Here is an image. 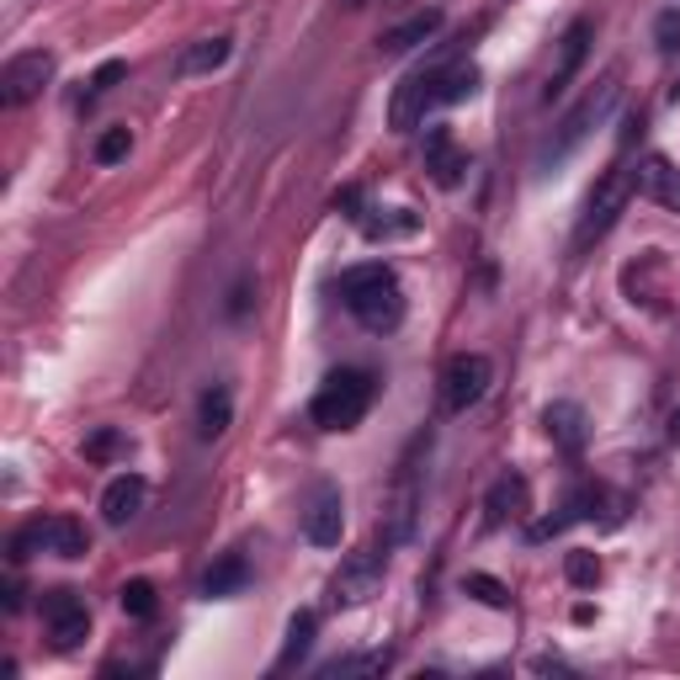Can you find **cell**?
Here are the masks:
<instances>
[{
	"label": "cell",
	"instance_id": "3957f363",
	"mask_svg": "<svg viewBox=\"0 0 680 680\" xmlns=\"http://www.w3.org/2000/svg\"><path fill=\"white\" fill-rule=\"evenodd\" d=\"M617 101H622V74H607V80H601V86H596V91H590V97H584L580 107L559 122V139L542 149V160H537V166H559L563 154H574V149L590 139V128H596V122H607V112L617 107Z\"/></svg>",
	"mask_w": 680,
	"mask_h": 680
},
{
	"label": "cell",
	"instance_id": "7a4b0ae2",
	"mask_svg": "<svg viewBox=\"0 0 680 680\" xmlns=\"http://www.w3.org/2000/svg\"><path fill=\"white\" fill-rule=\"evenodd\" d=\"M372 393H378L372 372H362V367H336L319 383L314 404H309V420H314L319 431H357L367 420V410H372Z\"/></svg>",
	"mask_w": 680,
	"mask_h": 680
},
{
	"label": "cell",
	"instance_id": "ac0fdd59",
	"mask_svg": "<svg viewBox=\"0 0 680 680\" xmlns=\"http://www.w3.org/2000/svg\"><path fill=\"white\" fill-rule=\"evenodd\" d=\"M244 584H250V563H244V553H223V559L202 574V596H208V601H229V596H240Z\"/></svg>",
	"mask_w": 680,
	"mask_h": 680
},
{
	"label": "cell",
	"instance_id": "e575fe53",
	"mask_svg": "<svg viewBox=\"0 0 680 680\" xmlns=\"http://www.w3.org/2000/svg\"><path fill=\"white\" fill-rule=\"evenodd\" d=\"M336 213H346V219H362V192H357V187L336 192Z\"/></svg>",
	"mask_w": 680,
	"mask_h": 680
},
{
	"label": "cell",
	"instance_id": "7c38bea8",
	"mask_svg": "<svg viewBox=\"0 0 680 680\" xmlns=\"http://www.w3.org/2000/svg\"><path fill=\"white\" fill-rule=\"evenodd\" d=\"M426 170H431V181H437L441 192H452L462 181V170H468V154L458 149L452 128H441V122L426 128Z\"/></svg>",
	"mask_w": 680,
	"mask_h": 680
},
{
	"label": "cell",
	"instance_id": "44dd1931",
	"mask_svg": "<svg viewBox=\"0 0 680 680\" xmlns=\"http://www.w3.org/2000/svg\"><path fill=\"white\" fill-rule=\"evenodd\" d=\"M229 420H234V399H229L223 383H213V389L202 393V404H197V431H202V441H219L229 431Z\"/></svg>",
	"mask_w": 680,
	"mask_h": 680
},
{
	"label": "cell",
	"instance_id": "9c48e42d",
	"mask_svg": "<svg viewBox=\"0 0 680 680\" xmlns=\"http://www.w3.org/2000/svg\"><path fill=\"white\" fill-rule=\"evenodd\" d=\"M49 80H53V53L27 49V53H17V59H6V70H0V101H6V107H27V101L43 97Z\"/></svg>",
	"mask_w": 680,
	"mask_h": 680
},
{
	"label": "cell",
	"instance_id": "cb8c5ba5",
	"mask_svg": "<svg viewBox=\"0 0 680 680\" xmlns=\"http://www.w3.org/2000/svg\"><path fill=\"white\" fill-rule=\"evenodd\" d=\"M314 632H319V617H314V611H292L288 643H282V659H277V670H292L298 659H309V649H314Z\"/></svg>",
	"mask_w": 680,
	"mask_h": 680
},
{
	"label": "cell",
	"instance_id": "4fadbf2b",
	"mask_svg": "<svg viewBox=\"0 0 680 680\" xmlns=\"http://www.w3.org/2000/svg\"><path fill=\"white\" fill-rule=\"evenodd\" d=\"M532 510V484L521 473H500L484 494V521L489 527H506V521H521Z\"/></svg>",
	"mask_w": 680,
	"mask_h": 680
},
{
	"label": "cell",
	"instance_id": "836d02e7",
	"mask_svg": "<svg viewBox=\"0 0 680 680\" xmlns=\"http://www.w3.org/2000/svg\"><path fill=\"white\" fill-rule=\"evenodd\" d=\"M122 74H128V64H122V59H107V64H101L97 74H91V86H86V97H107V91L118 86Z\"/></svg>",
	"mask_w": 680,
	"mask_h": 680
},
{
	"label": "cell",
	"instance_id": "603a6c76",
	"mask_svg": "<svg viewBox=\"0 0 680 680\" xmlns=\"http://www.w3.org/2000/svg\"><path fill=\"white\" fill-rule=\"evenodd\" d=\"M229 49H234L229 38H197L192 49H181L176 70H181V74H213L223 59H229Z\"/></svg>",
	"mask_w": 680,
	"mask_h": 680
},
{
	"label": "cell",
	"instance_id": "d4e9b609",
	"mask_svg": "<svg viewBox=\"0 0 680 680\" xmlns=\"http://www.w3.org/2000/svg\"><path fill=\"white\" fill-rule=\"evenodd\" d=\"M357 223H362L367 240H404V234H414V229H420V219H414V213H404V208H393V213H383V219L362 213Z\"/></svg>",
	"mask_w": 680,
	"mask_h": 680
},
{
	"label": "cell",
	"instance_id": "d590c367",
	"mask_svg": "<svg viewBox=\"0 0 680 680\" xmlns=\"http://www.w3.org/2000/svg\"><path fill=\"white\" fill-rule=\"evenodd\" d=\"M244 314H250V277L229 292V319H244Z\"/></svg>",
	"mask_w": 680,
	"mask_h": 680
},
{
	"label": "cell",
	"instance_id": "f546056e",
	"mask_svg": "<svg viewBox=\"0 0 680 680\" xmlns=\"http://www.w3.org/2000/svg\"><path fill=\"white\" fill-rule=\"evenodd\" d=\"M383 670H389V654H351L324 664V676H383Z\"/></svg>",
	"mask_w": 680,
	"mask_h": 680
},
{
	"label": "cell",
	"instance_id": "d6a6232c",
	"mask_svg": "<svg viewBox=\"0 0 680 680\" xmlns=\"http://www.w3.org/2000/svg\"><path fill=\"white\" fill-rule=\"evenodd\" d=\"M654 43H659V53H670V59L680 53V11H659L654 17Z\"/></svg>",
	"mask_w": 680,
	"mask_h": 680
},
{
	"label": "cell",
	"instance_id": "83f0119b",
	"mask_svg": "<svg viewBox=\"0 0 680 680\" xmlns=\"http://www.w3.org/2000/svg\"><path fill=\"white\" fill-rule=\"evenodd\" d=\"M563 580L574 584V590H596V584H601V559H596V553H569V559H563Z\"/></svg>",
	"mask_w": 680,
	"mask_h": 680
},
{
	"label": "cell",
	"instance_id": "9a60e30c",
	"mask_svg": "<svg viewBox=\"0 0 680 680\" xmlns=\"http://www.w3.org/2000/svg\"><path fill=\"white\" fill-rule=\"evenodd\" d=\"M542 426H548L553 447H563L569 458L584 452V441H590V420H584V410L574 404V399H553V404L542 410Z\"/></svg>",
	"mask_w": 680,
	"mask_h": 680
},
{
	"label": "cell",
	"instance_id": "5bb4252c",
	"mask_svg": "<svg viewBox=\"0 0 680 680\" xmlns=\"http://www.w3.org/2000/svg\"><path fill=\"white\" fill-rule=\"evenodd\" d=\"M144 500H149L144 479H139V473H118L112 484L101 489V521H107V527H128V521L144 510Z\"/></svg>",
	"mask_w": 680,
	"mask_h": 680
},
{
	"label": "cell",
	"instance_id": "484cf974",
	"mask_svg": "<svg viewBox=\"0 0 680 680\" xmlns=\"http://www.w3.org/2000/svg\"><path fill=\"white\" fill-rule=\"evenodd\" d=\"M118 601H122V611H128L133 622H149V617L160 611V596H154V584L149 580H128L118 590Z\"/></svg>",
	"mask_w": 680,
	"mask_h": 680
},
{
	"label": "cell",
	"instance_id": "52a82bcc",
	"mask_svg": "<svg viewBox=\"0 0 680 680\" xmlns=\"http://www.w3.org/2000/svg\"><path fill=\"white\" fill-rule=\"evenodd\" d=\"M43 628H49V643L59 654H74L86 638H91V607H86V596H74V590H49L43 596Z\"/></svg>",
	"mask_w": 680,
	"mask_h": 680
},
{
	"label": "cell",
	"instance_id": "ffe728a7",
	"mask_svg": "<svg viewBox=\"0 0 680 680\" xmlns=\"http://www.w3.org/2000/svg\"><path fill=\"white\" fill-rule=\"evenodd\" d=\"M410 537H414V489H410V479H399L389 510H383V548H399Z\"/></svg>",
	"mask_w": 680,
	"mask_h": 680
},
{
	"label": "cell",
	"instance_id": "8d00e7d4",
	"mask_svg": "<svg viewBox=\"0 0 680 680\" xmlns=\"http://www.w3.org/2000/svg\"><path fill=\"white\" fill-rule=\"evenodd\" d=\"M6 611H22V580H6Z\"/></svg>",
	"mask_w": 680,
	"mask_h": 680
},
{
	"label": "cell",
	"instance_id": "f1b7e54d",
	"mask_svg": "<svg viewBox=\"0 0 680 680\" xmlns=\"http://www.w3.org/2000/svg\"><path fill=\"white\" fill-rule=\"evenodd\" d=\"M122 447H128V441H122V431L101 426V431H91V437H86V447H80V452H86V462H112Z\"/></svg>",
	"mask_w": 680,
	"mask_h": 680
},
{
	"label": "cell",
	"instance_id": "74e56055",
	"mask_svg": "<svg viewBox=\"0 0 680 680\" xmlns=\"http://www.w3.org/2000/svg\"><path fill=\"white\" fill-rule=\"evenodd\" d=\"M670 437H676V441H680V410H676V420H670Z\"/></svg>",
	"mask_w": 680,
	"mask_h": 680
},
{
	"label": "cell",
	"instance_id": "d6986e66",
	"mask_svg": "<svg viewBox=\"0 0 680 680\" xmlns=\"http://www.w3.org/2000/svg\"><path fill=\"white\" fill-rule=\"evenodd\" d=\"M43 542H49V553H59V559H86L91 553V532L74 516H49L43 521Z\"/></svg>",
	"mask_w": 680,
	"mask_h": 680
},
{
	"label": "cell",
	"instance_id": "6da1fadb",
	"mask_svg": "<svg viewBox=\"0 0 680 680\" xmlns=\"http://www.w3.org/2000/svg\"><path fill=\"white\" fill-rule=\"evenodd\" d=\"M340 303L357 314L362 330L372 336H389L404 324V292H399V277H393L383 261H367V267L340 271Z\"/></svg>",
	"mask_w": 680,
	"mask_h": 680
},
{
	"label": "cell",
	"instance_id": "e0dca14e",
	"mask_svg": "<svg viewBox=\"0 0 680 680\" xmlns=\"http://www.w3.org/2000/svg\"><path fill=\"white\" fill-rule=\"evenodd\" d=\"M437 32H441V11L437 6H426V11L404 17L399 27H389L378 43H383V53H410V49H420V43H431Z\"/></svg>",
	"mask_w": 680,
	"mask_h": 680
},
{
	"label": "cell",
	"instance_id": "7402d4cb",
	"mask_svg": "<svg viewBox=\"0 0 680 680\" xmlns=\"http://www.w3.org/2000/svg\"><path fill=\"white\" fill-rule=\"evenodd\" d=\"M479 64L473 59H447V70H441V107H458V101H468L473 91H479Z\"/></svg>",
	"mask_w": 680,
	"mask_h": 680
},
{
	"label": "cell",
	"instance_id": "8fae6325",
	"mask_svg": "<svg viewBox=\"0 0 680 680\" xmlns=\"http://www.w3.org/2000/svg\"><path fill=\"white\" fill-rule=\"evenodd\" d=\"M340 532H346V500H340L336 484H319L309 510H303V537H309L314 548H336Z\"/></svg>",
	"mask_w": 680,
	"mask_h": 680
},
{
	"label": "cell",
	"instance_id": "ba28073f",
	"mask_svg": "<svg viewBox=\"0 0 680 680\" xmlns=\"http://www.w3.org/2000/svg\"><path fill=\"white\" fill-rule=\"evenodd\" d=\"M383 574H389V553H378V548L340 559L336 580H330L336 607H362V601H372V596H378V584H383Z\"/></svg>",
	"mask_w": 680,
	"mask_h": 680
},
{
	"label": "cell",
	"instance_id": "4316f807",
	"mask_svg": "<svg viewBox=\"0 0 680 680\" xmlns=\"http://www.w3.org/2000/svg\"><path fill=\"white\" fill-rule=\"evenodd\" d=\"M462 596L484 601L489 611H506V607H510V590H506L500 580H494V574H468V580H462Z\"/></svg>",
	"mask_w": 680,
	"mask_h": 680
},
{
	"label": "cell",
	"instance_id": "2e32d148",
	"mask_svg": "<svg viewBox=\"0 0 680 680\" xmlns=\"http://www.w3.org/2000/svg\"><path fill=\"white\" fill-rule=\"evenodd\" d=\"M638 197H649L659 208L680 213V170L670 166L664 154H649V160L638 166Z\"/></svg>",
	"mask_w": 680,
	"mask_h": 680
},
{
	"label": "cell",
	"instance_id": "30bf717a",
	"mask_svg": "<svg viewBox=\"0 0 680 680\" xmlns=\"http://www.w3.org/2000/svg\"><path fill=\"white\" fill-rule=\"evenodd\" d=\"M590 38H596V27H590V17H580V22H569V32L559 38V64H553V74H548V86H542V101H559L563 91H569V80L580 74L584 53H590Z\"/></svg>",
	"mask_w": 680,
	"mask_h": 680
},
{
	"label": "cell",
	"instance_id": "277c9868",
	"mask_svg": "<svg viewBox=\"0 0 680 680\" xmlns=\"http://www.w3.org/2000/svg\"><path fill=\"white\" fill-rule=\"evenodd\" d=\"M638 192V170L632 166H611L601 181H596V192L584 197V213H580V229H574V244H590V240H601L611 223H617V213L628 208V197Z\"/></svg>",
	"mask_w": 680,
	"mask_h": 680
},
{
	"label": "cell",
	"instance_id": "5b68a950",
	"mask_svg": "<svg viewBox=\"0 0 680 680\" xmlns=\"http://www.w3.org/2000/svg\"><path fill=\"white\" fill-rule=\"evenodd\" d=\"M447 59H452V53H447ZM447 59H431V64L410 70L399 86H393V101H389L393 133H410V128H420V122H426V112H431V107H441V70H447Z\"/></svg>",
	"mask_w": 680,
	"mask_h": 680
},
{
	"label": "cell",
	"instance_id": "8992f818",
	"mask_svg": "<svg viewBox=\"0 0 680 680\" xmlns=\"http://www.w3.org/2000/svg\"><path fill=\"white\" fill-rule=\"evenodd\" d=\"M489 383H494V362L489 357H479V351L452 357V362L441 367V410H452V414L473 410L489 393Z\"/></svg>",
	"mask_w": 680,
	"mask_h": 680
},
{
	"label": "cell",
	"instance_id": "4dcf8cb0",
	"mask_svg": "<svg viewBox=\"0 0 680 680\" xmlns=\"http://www.w3.org/2000/svg\"><path fill=\"white\" fill-rule=\"evenodd\" d=\"M128 149H133V133L128 128H107L97 139V166H118V160H128Z\"/></svg>",
	"mask_w": 680,
	"mask_h": 680
},
{
	"label": "cell",
	"instance_id": "1f68e13d",
	"mask_svg": "<svg viewBox=\"0 0 680 680\" xmlns=\"http://www.w3.org/2000/svg\"><path fill=\"white\" fill-rule=\"evenodd\" d=\"M32 553H49V542H43V521H32L22 532L11 537V563H27Z\"/></svg>",
	"mask_w": 680,
	"mask_h": 680
}]
</instances>
